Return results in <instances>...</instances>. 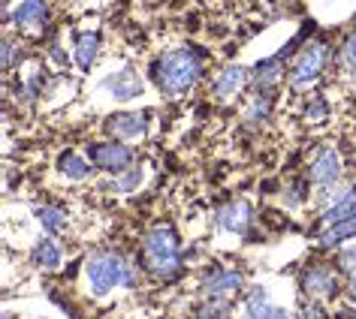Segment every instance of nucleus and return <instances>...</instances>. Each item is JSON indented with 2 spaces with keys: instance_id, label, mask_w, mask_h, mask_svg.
<instances>
[{
  "instance_id": "1",
  "label": "nucleus",
  "mask_w": 356,
  "mask_h": 319,
  "mask_svg": "<svg viewBox=\"0 0 356 319\" xmlns=\"http://www.w3.org/2000/svg\"><path fill=\"white\" fill-rule=\"evenodd\" d=\"M202 73V55L193 49H172L166 55H160L151 64V78L166 96H178L184 91H191L197 85V78Z\"/></svg>"
},
{
  "instance_id": "2",
  "label": "nucleus",
  "mask_w": 356,
  "mask_h": 319,
  "mask_svg": "<svg viewBox=\"0 0 356 319\" xmlns=\"http://www.w3.org/2000/svg\"><path fill=\"white\" fill-rule=\"evenodd\" d=\"M142 253H145V265L151 274L166 283H172L181 274V253H178V238L169 226H154L142 241Z\"/></svg>"
},
{
  "instance_id": "3",
  "label": "nucleus",
  "mask_w": 356,
  "mask_h": 319,
  "mask_svg": "<svg viewBox=\"0 0 356 319\" xmlns=\"http://www.w3.org/2000/svg\"><path fill=\"white\" fill-rule=\"evenodd\" d=\"M85 274H88V283H91V292L97 298L109 295V292L118 286H136V271H133V265L124 262L118 253L91 256L85 265Z\"/></svg>"
},
{
  "instance_id": "4",
  "label": "nucleus",
  "mask_w": 356,
  "mask_h": 319,
  "mask_svg": "<svg viewBox=\"0 0 356 319\" xmlns=\"http://www.w3.org/2000/svg\"><path fill=\"white\" fill-rule=\"evenodd\" d=\"M329 58H332V49L323 46V42L308 46L296 58V64H293V69H290V85L293 87H305L311 82H317L320 73H323L326 64H329Z\"/></svg>"
},
{
  "instance_id": "5",
  "label": "nucleus",
  "mask_w": 356,
  "mask_h": 319,
  "mask_svg": "<svg viewBox=\"0 0 356 319\" xmlns=\"http://www.w3.org/2000/svg\"><path fill=\"white\" fill-rule=\"evenodd\" d=\"M88 160H91L97 169L118 175V172H127L133 166V150L127 145H121V141L109 139V141H97V145L88 148Z\"/></svg>"
},
{
  "instance_id": "6",
  "label": "nucleus",
  "mask_w": 356,
  "mask_h": 319,
  "mask_svg": "<svg viewBox=\"0 0 356 319\" xmlns=\"http://www.w3.org/2000/svg\"><path fill=\"white\" fill-rule=\"evenodd\" d=\"M200 286L209 298H229L242 289V274L229 271V268H211L206 277H202Z\"/></svg>"
},
{
  "instance_id": "7",
  "label": "nucleus",
  "mask_w": 356,
  "mask_h": 319,
  "mask_svg": "<svg viewBox=\"0 0 356 319\" xmlns=\"http://www.w3.org/2000/svg\"><path fill=\"white\" fill-rule=\"evenodd\" d=\"M103 87L118 103H127V100H133V96L142 94V78H139V73L133 67H121V69H115L112 76H106Z\"/></svg>"
},
{
  "instance_id": "8",
  "label": "nucleus",
  "mask_w": 356,
  "mask_h": 319,
  "mask_svg": "<svg viewBox=\"0 0 356 319\" xmlns=\"http://www.w3.org/2000/svg\"><path fill=\"white\" fill-rule=\"evenodd\" d=\"M106 132L115 139H142L148 132V118L139 112H115L106 121Z\"/></svg>"
},
{
  "instance_id": "9",
  "label": "nucleus",
  "mask_w": 356,
  "mask_h": 319,
  "mask_svg": "<svg viewBox=\"0 0 356 319\" xmlns=\"http://www.w3.org/2000/svg\"><path fill=\"white\" fill-rule=\"evenodd\" d=\"M311 181L317 184V187H332V184H338V178H341V157H338V150L326 148L320 150L317 160L311 163Z\"/></svg>"
},
{
  "instance_id": "10",
  "label": "nucleus",
  "mask_w": 356,
  "mask_h": 319,
  "mask_svg": "<svg viewBox=\"0 0 356 319\" xmlns=\"http://www.w3.org/2000/svg\"><path fill=\"white\" fill-rule=\"evenodd\" d=\"M302 289L311 298H332L338 283L332 277V271L323 268V265H311V268L302 271Z\"/></svg>"
},
{
  "instance_id": "11",
  "label": "nucleus",
  "mask_w": 356,
  "mask_h": 319,
  "mask_svg": "<svg viewBox=\"0 0 356 319\" xmlns=\"http://www.w3.org/2000/svg\"><path fill=\"white\" fill-rule=\"evenodd\" d=\"M245 82H248V69L245 67H238V64L224 67L218 73L215 82H211V96H215V100H229L233 94L242 91Z\"/></svg>"
},
{
  "instance_id": "12",
  "label": "nucleus",
  "mask_w": 356,
  "mask_h": 319,
  "mask_svg": "<svg viewBox=\"0 0 356 319\" xmlns=\"http://www.w3.org/2000/svg\"><path fill=\"white\" fill-rule=\"evenodd\" d=\"M251 217H254V211L248 202H229V205H224L218 211V223L224 232H236V235H242L248 232V226H251Z\"/></svg>"
},
{
  "instance_id": "13",
  "label": "nucleus",
  "mask_w": 356,
  "mask_h": 319,
  "mask_svg": "<svg viewBox=\"0 0 356 319\" xmlns=\"http://www.w3.org/2000/svg\"><path fill=\"white\" fill-rule=\"evenodd\" d=\"M46 19H49L46 0H22L13 12V21L19 28H40V24H46Z\"/></svg>"
},
{
  "instance_id": "14",
  "label": "nucleus",
  "mask_w": 356,
  "mask_h": 319,
  "mask_svg": "<svg viewBox=\"0 0 356 319\" xmlns=\"http://www.w3.org/2000/svg\"><path fill=\"white\" fill-rule=\"evenodd\" d=\"M91 166L82 154H76V150H64V154L58 157V172L64 175L70 181H85L88 175H91Z\"/></svg>"
},
{
  "instance_id": "15",
  "label": "nucleus",
  "mask_w": 356,
  "mask_h": 319,
  "mask_svg": "<svg viewBox=\"0 0 356 319\" xmlns=\"http://www.w3.org/2000/svg\"><path fill=\"white\" fill-rule=\"evenodd\" d=\"M281 82V58L275 55L269 60H260L254 67V91H275V85Z\"/></svg>"
},
{
  "instance_id": "16",
  "label": "nucleus",
  "mask_w": 356,
  "mask_h": 319,
  "mask_svg": "<svg viewBox=\"0 0 356 319\" xmlns=\"http://www.w3.org/2000/svg\"><path fill=\"white\" fill-rule=\"evenodd\" d=\"M31 259H33V265H40V268H58L60 259H64V250H60V244L55 238H40V241L33 244Z\"/></svg>"
},
{
  "instance_id": "17",
  "label": "nucleus",
  "mask_w": 356,
  "mask_h": 319,
  "mask_svg": "<svg viewBox=\"0 0 356 319\" xmlns=\"http://www.w3.org/2000/svg\"><path fill=\"white\" fill-rule=\"evenodd\" d=\"M272 313H275V304L269 301V292H266L263 286L251 289V295H248V301H245V316H251V319H272Z\"/></svg>"
},
{
  "instance_id": "18",
  "label": "nucleus",
  "mask_w": 356,
  "mask_h": 319,
  "mask_svg": "<svg viewBox=\"0 0 356 319\" xmlns=\"http://www.w3.org/2000/svg\"><path fill=\"white\" fill-rule=\"evenodd\" d=\"M356 217V190L344 193L338 202H332L326 211H323V223H341V220H350Z\"/></svg>"
},
{
  "instance_id": "19",
  "label": "nucleus",
  "mask_w": 356,
  "mask_h": 319,
  "mask_svg": "<svg viewBox=\"0 0 356 319\" xmlns=\"http://www.w3.org/2000/svg\"><path fill=\"white\" fill-rule=\"evenodd\" d=\"M97 55H100V37H97V33H82V37L76 40V51H73L76 64L88 69L97 60Z\"/></svg>"
},
{
  "instance_id": "20",
  "label": "nucleus",
  "mask_w": 356,
  "mask_h": 319,
  "mask_svg": "<svg viewBox=\"0 0 356 319\" xmlns=\"http://www.w3.org/2000/svg\"><path fill=\"white\" fill-rule=\"evenodd\" d=\"M272 94L275 91H257L254 94V100L248 103V109H245V121L248 123H263L266 118H269V112H272Z\"/></svg>"
},
{
  "instance_id": "21",
  "label": "nucleus",
  "mask_w": 356,
  "mask_h": 319,
  "mask_svg": "<svg viewBox=\"0 0 356 319\" xmlns=\"http://www.w3.org/2000/svg\"><path fill=\"white\" fill-rule=\"evenodd\" d=\"M353 235H356V217L341 220V223H329L323 232H320V244H323V247H335L338 241L353 238Z\"/></svg>"
},
{
  "instance_id": "22",
  "label": "nucleus",
  "mask_w": 356,
  "mask_h": 319,
  "mask_svg": "<svg viewBox=\"0 0 356 319\" xmlns=\"http://www.w3.org/2000/svg\"><path fill=\"white\" fill-rule=\"evenodd\" d=\"M142 178H145V172H142V166H130L127 172H118L115 178L106 184L112 193H133V190H139V184Z\"/></svg>"
},
{
  "instance_id": "23",
  "label": "nucleus",
  "mask_w": 356,
  "mask_h": 319,
  "mask_svg": "<svg viewBox=\"0 0 356 319\" xmlns=\"http://www.w3.org/2000/svg\"><path fill=\"white\" fill-rule=\"evenodd\" d=\"M37 220L42 223V229L51 235H58V232H64V226H67V211L64 208H49V205H40L37 211Z\"/></svg>"
},
{
  "instance_id": "24",
  "label": "nucleus",
  "mask_w": 356,
  "mask_h": 319,
  "mask_svg": "<svg viewBox=\"0 0 356 319\" xmlns=\"http://www.w3.org/2000/svg\"><path fill=\"white\" fill-rule=\"evenodd\" d=\"M229 304H227V298H209V301H202L200 310H197V319H229Z\"/></svg>"
},
{
  "instance_id": "25",
  "label": "nucleus",
  "mask_w": 356,
  "mask_h": 319,
  "mask_svg": "<svg viewBox=\"0 0 356 319\" xmlns=\"http://www.w3.org/2000/svg\"><path fill=\"white\" fill-rule=\"evenodd\" d=\"M338 64H341L347 76H356V33H350V37L344 40L341 51H338Z\"/></svg>"
},
{
  "instance_id": "26",
  "label": "nucleus",
  "mask_w": 356,
  "mask_h": 319,
  "mask_svg": "<svg viewBox=\"0 0 356 319\" xmlns=\"http://www.w3.org/2000/svg\"><path fill=\"white\" fill-rule=\"evenodd\" d=\"M338 265H341L344 271L356 274V244H347V247L338 250Z\"/></svg>"
},
{
  "instance_id": "27",
  "label": "nucleus",
  "mask_w": 356,
  "mask_h": 319,
  "mask_svg": "<svg viewBox=\"0 0 356 319\" xmlns=\"http://www.w3.org/2000/svg\"><path fill=\"white\" fill-rule=\"evenodd\" d=\"M326 112H329V103H326V100H311V103L305 105V118H308V121H323Z\"/></svg>"
},
{
  "instance_id": "28",
  "label": "nucleus",
  "mask_w": 356,
  "mask_h": 319,
  "mask_svg": "<svg viewBox=\"0 0 356 319\" xmlns=\"http://www.w3.org/2000/svg\"><path fill=\"white\" fill-rule=\"evenodd\" d=\"M13 55H15V46H13V40H3V67H6V69L13 67Z\"/></svg>"
},
{
  "instance_id": "29",
  "label": "nucleus",
  "mask_w": 356,
  "mask_h": 319,
  "mask_svg": "<svg viewBox=\"0 0 356 319\" xmlns=\"http://www.w3.org/2000/svg\"><path fill=\"white\" fill-rule=\"evenodd\" d=\"M302 319H323V313L314 304H302Z\"/></svg>"
},
{
  "instance_id": "30",
  "label": "nucleus",
  "mask_w": 356,
  "mask_h": 319,
  "mask_svg": "<svg viewBox=\"0 0 356 319\" xmlns=\"http://www.w3.org/2000/svg\"><path fill=\"white\" fill-rule=\"evenodd\" d=\"M51 58H55V60H58V64H67V51H60L58 46H55V49H51Z\"/></svg>"
},
{
  "instance_id": "31",
  "label": "nucleus",
  "mask_w": 356,
  "mask_h": 319,
  "mask_svg": "<svg viewBox=\"0 0 356 319\" xmlns=\"http://www.w3.org/2000/svg\"><path fill=\"white\" fill-rule=\"evenodd\" d=\"M272 319H293V313H290V310H281V307H275Z\"/></svg>"
},
{
  "instance_id": "32",
  "label": "nucleus",
  "mask_w": 356,
  "mask_h": 319,
  "mask_svg": "<svg viewBox=\"0 0 356 319\" xmlns=\"http://www.w3.org/2000/svg\"><path fill=\"white\" fill-rule=\"evenodd\" d=\"M347 289H350V295L356 298V274H350V283H347Z\"/></svg>"
},
{
  "instance_id": "33",
  "label": "nucleus",
  "mask_w": 356,
  "mask_h": 319,
  "mask_svg": "<svg viewBox=\"0 0 356 319\" xmlns=\"http://www.w3.org/2000/svg\"><path fill=\"white\" fill-rule=\"evenodd\" d=\"M242 319H251V316H242Z\"/></svg>"
}]
</instances>
